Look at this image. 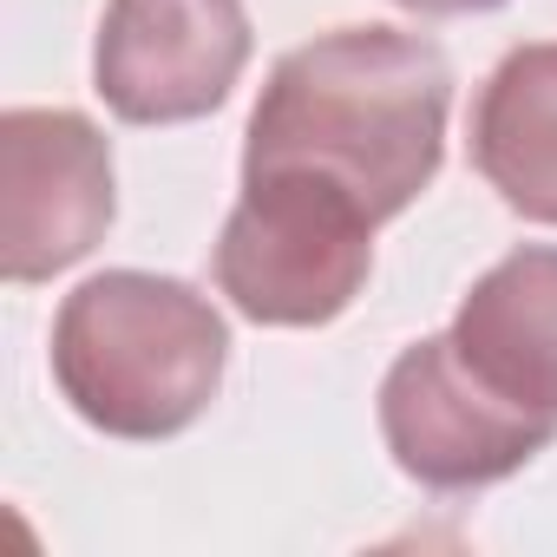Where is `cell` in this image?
<instances>
[{
    "instance_id": "4",
    "label": "cell",
    "mask_w": 557,
    "mask_h": 557,
    "mask_svg": "<svg viewBox=\"0 0 557 557\" xmlns=\"http://www.w3.org/2000/svg\"><path fill=\"white\" fill-rule=\"evenodd\" d=\"M119 216L112 145L86 112L14 106L0 119V269L8 283L86 262Z\"/></svg>"
},
{
    "instance_id": "2",
    "label": "cell",
    "mask_w": 557,
    "mask_h": 557,
    "mask_svg": "<svg viewBox=\"0 0 557 557\" xmlns=\"http://www.w3.org/2000/svg\"><path fill=\"white\" fill-rule=\"evenodd\" d=\"M230 329L184 275L106 269L53 315V381L66 407L112 440H171L223 387Z\"/></svg>"
},
{
    "instance_id": "3",
    "label": "cell",
    "mask_w": 557,
    "mask_h": 557,
    "mask_svg": "<svg viewBox=\"0 0 557 557\" xmlns=\"http://www.w3.org/2000/svg\"><path fill=\"white\" fill-rule=\"evenodd\" d=\"M374 230L381 223L322 177H243V197L216 236V289L262 329H322L368 289Z\"/></svg>"
},
{
    "instance_id": "9",
    "label": "cell",
    "mask_w": 557,
    "mask_h": 557,
    "mask_svg": "<svg viewBox=\"0 0 557 557\" xmlns=\"http://www.w3.org/2000/svg\"><path fill=\"white\" fill-rule=\"evenodd\" d=\"M407 14H426V21H446V14H492L505 0H400Z\"/></svg>"
},
{
    "instance_id": "7",
    "label": "cell",
    "mask_w": 557,
    "mask_h": 557,
    "mask_svg": "<svg viewBox=\"0 0 557 557\" xmlns=\"http://www.w3.org/2000/svg\"><path fill=\"white\" fill-rule=\"evenodd\" d=\"M446 342L485 394L557 426V249L524 243L498 256L459 302Z\"/></svg>"
},
{
    "instance_id": "8",
    "label": "cell",
    "mask_w": 557,
    "mask_h": 557,
    "mask_svg": "<svg viewBox=\"0 0 557 557\" xmlns=\"http://www.w3.org/2000/svg\"><path fill=\"white\" fill-rule=\"evenodd\" d=\"M472 171L524 223L557 230V40L511 47L472 106Z\"/></svg>"
},
{
    "instance_id": "5",
    "label": "cell",
    "mask_w": 557,
    "mask_h": 557,
    "mask_svg": "<svg viewBox=\"0 0 557 557\" xmlns=\"http://www.w3.org/2000/svg\"><path fill=\"white\" fill-rule=\"evenodd\" d=\"M381 440L394 466L426 492H485L531 466L557 426L485 394L446 335L413 342L381 381Z\"/></svg>"
},
{
    "instance_id": "1",
    "label": "cell",
    "mask_w": 557,
    "mask_h": 557,
    "mask_svg": "<svg viewBox=\"0 0 557 557\" xmlns=\"http://www.w3.org/2000/svg\"><path fill=\"white\" fill-rule=\"evenodd\" d=\"M446 112L453 66L426 34L335 27L275 60L249 112L243 177L302 171L387 223L440 177Z\"/></svg>"
},
{
    "instance_id": "6",
    "label": "cell",
    "mask_w": 557,
    "mask_h": 557,
    "mask_svg": "<svg viewBox=\"0 0 557 557\" xmlns=\"http://www.w3.org/2000/svg\"><path fill=\"white\" fill-rule=\"evenodd\" d=\"M243 66V0H112L92 47V86L125 125H190L230 99Z\"/></svg>"
}]
</instances>
